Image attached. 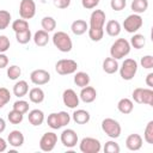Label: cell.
Here are the masks:
<instances>
[{"label": "cell", "instance_id": "obj_1", "mask_svg": "<svg viewBox=\"0 0 153 153\" xmlns=\"http://www.w3.org/2000/svg\"><path fill=\"white\" fill-rule=\"evenodd\" d=\"M130 43L126 39V38H117L110 48V56L116 59V60H121L123 57H126L129 53H130Z\"/></svg>", "mask_w": 153, "mask_h": 153}, {"label": "cell", "instance_id": "obj_2", "mask_svg": "<svg viewBox=\"0 0 153 153\" xmlns=\"http://www.w3.org/2000/svg\"><path fill=\"white\" fill-rule=\"evenodd\" d=\"M51 39H53V44L55 45V48H57V50H60L61 53H69L73 48L72 38L69 37L67 32L57 31L53 35Z\"/></svg>", "mask_w": 153, "mask_h": 153}, {"label": "cell", "instance_id": "obj_3", "mask_svg": "<svg viewBox=\"0 0 153 153\" xmlns=\"http://www.w3.org/2000/svg\"><path fill=\"white\" fill-rule=\"evenodd\" d=\"M71 122V115L66 111L51 112L47 117V123L51 129H60Z\"/></svg>", "mask_w": 153, "mask_h": 153}, {"label": "cell", "instance_id": "obj_4", "mask_svg": "<svg viewBox=\"0 0 153 153\" xmlns=\"http://www.w3.org/2000/svg\"><path fill=\"white\" fill-rule=\"evenodd\" d=\"M118 71H120V75L123 80H131L136 72H137V62L134 60V59H126L121 67H118Z\"/></svg>", "mask_w": 153, "mask_h": 153}, {"label": "cell", "instance_id": "obj_5", "mask_svg": "<svg viewBox=\"0 0 153 153\" xmlns=\"http://www.w3.org/2000/svg\"><path fill=\"white\" fill-rule=\"evenodd\" d=\"M131 97L135 103L137 104H147L153 106V90L151 87L143 88V87H137L133 91Z\"/></svg>", "mask_w": 153, "mask_h": 153}, {"label": "cell", "instance_id": "obj_6", "mask_svg": "<svg viewBox=\"0 0 153 153\" xmlns=\"http://www.w3.org/2000/svg\"><path fill=\"white\" fill-rule=\"evenodd\" d=\"M100 126H102V130H103L109 137H111V139H117V137H120L122 129H121V124H120L116 120L110 118V117L104 118V120L102 121V124H100Z\"/></svg>", "mask_w": 153, "mask_h": 153}, {"label": "cell", "instance_id": "obj_7", "mask_svg": "<svg viewBox=\"0 0 153 153\" xmlns=\"http://www.w3.org/2000/svg\"><path fill=\"white\" fill-rule=\"evenodd\" d=\"M76 69H78V63L72 59H61L55 65V71L60 75L73 74L76 72Z\"/></svg>", "mask_w": 153, "mask_h": 153}, {"label": "cell", "instance_id": "obj_8", "mask_svg": "<svg viewBox=\"0 0 153 153\" xmlns=\"http://www.w3.org/2000/svg\"><path fill=\"white\" fill-rule=\"evenodd\" d=\"M143 24V20L141 18L140 14H136V13H133V14H129L124 22H123V29L129 32V33H135L136 31H139L141 29Z\"/></svg>", "mask_w": 153, "mask_h": 153}, {"label": "cell", "instance_id": "obj_9", "mask_svg": "<svg viewBox=\"0 0 153 153\" xmlns=\"http://www.w3.org/2000/svg\"><path fill=\"white\" fill-rule=\"evenodd\" d=\"M79 148L82 153H99L102 149V145L98 139L94 137H84L79 143Z\"/></svg>", "mask_w": 153, "mask_h": 153}, {"label": "cell", "instance_id": "obj_10", "mask_svg": "<svg viewBox=\"0 0 153 153\" xmlns=\"http://www.w3.org/2000/svg\"><path fill=\"white\" fill-rule=\"evenodd\" d=\"M36 14V4L33 0H22L19 4V16L22 19H31Z\"/></svg>", "mask_w": 153, "mask_h": 153}, {"label": "cell", "instance_id": "obj_11", "mask_svg": "<svg viewBox=\"0 0 153 153\" xmlns=\"http://www.w3.org/2000/svg\"><path fill=\"white\" fill-rule=\"evenodd\" d=\"M57 143V135L54 131H47L42 135L39 140V148L43 152H50L55 148Z\"/></svg>", "mask_w": 153, "mask_h": 153}, {"label": "cell", "instance_id": "obj_12", "mask_svg": "<svg viewBox=\"0 0 153 153\" xmlns=\"http://www.w3.org/2000/svg\"><path fill=\"white\" fill-rule=\"evenodd\" d=\"M30 80L32 84L37 86L45 85L50 81V73L47 72L45 69H35L30 74Z\"/></svg>", "mask_w": 153, "mask_h": 153}, {"label": "cell", "instance_id": "obj_13", "mask_svg": "<svg viewBox=\"0 0 153 153\" xmlns=\"http://www.w3.org/2000/svg\"><path fill=\"white\" fill-rule=\"evenodd\" d=\"M105 12L102 10H94L90 16V26L91 29H104L105 24Z\"/></svg>", "mask_w": 153, "mask_h": 153}, {"label": "cell", "instance_id": "obj_14", "mask_svg": "<svg viewBox=\"0 0 153 153\" xmlns=\"http://www.w3.org/2000/svg\"><path fill=\"white\" fill-rule=\"evenodd\" d=\"M60 140L62 142V145L67 148H73L76 146L78 143V134L73 130V129H65L62 133H61V136H60Z\"/></svg>", "mask_w": 153, "mask_h": 153}, {"label": "cell", "instance_id": "obj_15", "mask_svg": "<svg viewBox=\"0 0 153 153\" xmlns=\"http://www.w3.org/2000/svg\"><path fill=\"white\" fill-rule=\"evenodd\" d=\"M62 100H63V104L69 109H75L79 105V96L72 88H67L63 91Z\"/></svg>", "mask_w": 153, "mask_h": 153}, {"label": "cell", "instance_id": "obj_16", "mask_svg": "<svg viewBox=\"0 0 153 153\" xmlns=\"http://www.w3.org/2000/svg\"><path fill=\"white\" fill-rule=\"evenodd\" d=\"M142 137L139 134H130L128 135V137L126 139V146L129 151H139L142 147Z\"/></svg>", "mask_w": 153, "mask_h": 153}, {"label": "cell", "instance_id": "obj_17", "mask_svg": "<svg viewBox=\"0 0 153 153\" xmlns=\"http://www.w3.org/2000/svg\"><path fill=\"white\" fill-rule=\"evenodd\" d=\"M79 98H80L84 103H92V102H94L96 98H97V91H96L94 87L87 85V86H85V87H81Z\"/></svg>", "mask_w": 153, "mask_h": 153}, {"label": "cell", "instance_id": "obj_18", "mask_svg": "<svg viewBox=\"0 0 153 153\" xmlns=\"http://www.w3.org/2000/svg\"><path fill=\"white\" fill-rule=\"evenodd\" d=\"M7 142L12 147H20L24 143V135L20 130H12L7 136Z\"/></svg>", "mask_w": 153, "mask_h": 153}, {"label": "cell", "instance_id": "obj_19", "mask_svg": "<svg viewBox=\"0 0 153 153\" xmlns=\"http://www.w3.org/2000/svg\"><path fill=\"white\" fill-rule=\"evenodd\" d=\"M27 120L33 127H38L44 122V112L39 109H33V110L29 111Z\"/></svg>", "mask_w": 153, "mask_h": 153}, {"label": "cell", "instance_id": "obj_20", "mask_svg": "<svg viewBox=\"0 0 153 153\" xmlns=\"http://www.w3.org/2000/svg\"><path fill=\"white\" fill-rule=\"evenodd\" d=\"M72 118L76 124H86V123H88V121L91 118V115L87 110L78 109L72 114Z\"/></svg>", "mask_w": 153, "mask_h": 153}, {"label": "cell", "instance_id": "obj_21", "mask_svg": "<svg viewBox=\"0 0 153 153\" xmlns=\"http://www.w3.org/2000/svg\"><path fill=\"white\" fill-rule=\"evenodd\" d=\"M88 30V24L84 19H76L71 25V31L75 36H81Z\"/></svg>", "mask_w": 153, "mask_h": 153}, {"label": "cell", "instance_id": "obj_22", "mask_svg": "<svg viewBox=\"0 0 153 153\" xmlns=\"http://www.w3.org/2000/svg\"><path fill=\"white\" fill-rule=\"evenodd\" d=\"M12 92L14 96H17L18 98H22L24 96L27 94L29 92V85L25 80H19L17 81L14 85H13V88H12Z\"/></svg>", "mask_w": 153, "mask_h": 153}, {"label": "cell", "instance_id": "obj_23", "mask_svg": "<svg viewBox=\"0 0 153 153\" xmlns=\"http://www.w3.org/2000/svg\"><path fill=\"white\" fill-rule=\"evenodd\" d=\"M121 30H122L121 24H120L117 20H115V19L109 20V22L106 23V25H105V32H106L109 36H111V37L118 36V35L121 33Z\"/></svg>", "mask_w": 153, "mask_h": 153}, {"label": "cell", "instance_id": "obj_24", "mask_svg": "<svg viewBox=\"0 0 153 153\" xmlns=\"http://www.w3.org/2000/svg\"><path fill=\"white\" fill-rule=\"evenodd\" d=\"M32 39L37 47H45L49 42V32L44 30H38L32 36Z\"/></svg>", "mask_w": 153, "mask_h": 153}, {"label": "cell", "instance_id": "obj_25", "mask_svg": "<svg viewBox=\"0 0 153 153\" xmlns=\"http://www.w3.org/2000/svg\"><path fill=\"white\" fill-rule=\"evenodd\" d=\"M118 62L116 59L114 57H106L104 61H103V71L106 73V74H114L118 71Z\"/></svg>", "mask_w": 153, "mask_h": 153}, {"label": "cell", "instance_id": "obj_26", "mask_svg": "<svg viewBox=\"0 0 153 153\" xmlns=\"http://www.w3.org/2000/svg\"><path fill=\"white\" fill-rule=\"evenodd\" d=\"M133 109H134V103H133V100L129 99V98H122V99H120L118 103H117V110H118L121 114H123V115L130 114V112L133 111Z\"/></svg>", "mask_w": 153, "mask_h": 153}, {"label": "cell", "instance_id": "obj_27", "mask_svg": "<svg viewBox=\"0 0 153 153\" xmlns=\"http://www.w3.org/2000/svg\"><path fill=\"white\" fill-rule=\"evenodd\" d=\"M44 91L41 87H33L29 91V99L35 104H41L44 100Z\"/></svg>", "mask_w": 153, "mask_h": 153}, {"label": "cell", "instance_id": "obj_28", "mask_svg": "<svg viewBox=\"0 0 153 153\" xmlns=\"http://www.w3.org/2000/svg\"><path fill=\"white\" fill-rule=\"evenodd\" d=\"M130 8L134 13L141 14L148 8V0H133L130 4Z\"/></svg>", "mask_w": 153, "mask_h": 153}, {"label": "cell", "instance_id": "obj_29", "mask_svg": "<svg viewBox=\"0 0 153 153\" xmlns=\"http://www.w3.org/2000/svg\"><path fill=\"white\" fill-rule=\"evenodd\" d=\"M90 75L86 72H76L74 74V84L79 87H85L90 84Z\"/></svg>", "mask_w": 153, "mask_h": 153}, {"label": "cell", "instance_id": "obj_30", "mask_svg": "<svg viewBox=\"0 0 153 153\" xmlns=\"http://www.w3.org/2000/svg\"><path fill=\"white\" fill-rule=\"evenodd\" d=\"M41 25H42V30H44V31H47V32H51V31H54L55 27H56V20H55L53 17L45 16V17L42 18Z\"/></svg>", "mask_w": 153, "mask_h": 153}, {"label": "cell", "instance_id": "obj_31", "mask_svg": "<svg viewBox=\"0 0 153 153\" xmlns=\"http://www.w3.org/2000/svg\"><path fill=\"white\" fill-rule=\"evenodd\" d=\"M129 43H130V47H134L135 49H141L146 44V38L141 33H134Z\"/></svg>", "mask_w": 153, "mask_h": 153}, {"label": "cell", "instance_id": "obj_32", "mask_svg": "<svg viewBox=\"0 0 153 153\" xmlns=\"http://www.w3.org/2000/svg\"><path fill=\"white\" fill-rule=\"evenodd\" d=\"M16 39H17V42L19 44H26V43H29L32 39V35H31L30 29H27L25 31H22V32H16Z\"/></svg>", "mask_w": 153, "mask_h": 153}, {"label": "cell", "instance_id": "obj_33", "mask_svg": "<svg viewBox=\"0 0 153 153\" xmlns=\"http://www.w3.org/2000/svg\"><path fill=\"white\" fill-rule=\"evenodd\" d=\"M7 120H8L10 123H12V124H19V123L23 122L24 115H23L22 112H19V111L12 109V110L8 112V115H7Z\"/></svg>", "mask_w": 153, "mask_h": 153}, {"label": "cell", "instance_id": "obj_34", "mask_svg": "<svg viewBox=\"0 0 153 153\" xmlns=\"http://www.w3.org/2000/svg\"><path fill=\"white\" fill-rule=\"evenodd\" d=\"M11 23V13L6 10H0V30L8 27Z\"/></svg>", "mask_w": 153, "mask_h": 153}, {"label": "cell", "instance_id": "obj_35", "mask_svg": "<svg viewBox=\"0 0 153 153\" xmlns=\"http://www.w3.org/2000/svg\"><path fill=\"white\" fill-rule=\"evenodd\" d=\"M29 29V23L25 19H16L12 23V30L14 32H22Z\"/></svg>", "mask_w": 153, "mask_h": 153}, {"label": "cell", "instance_id": "obj_36", "mask_svg": "<svg viewBox=\"0 0 153 153\" xmlns=\"http://www.w3.org/2000/svg\"><path fill=\"white\" fill-rule=\"evenodd\" d=\"M20 75H22V69L19 66L12 65V66L7 67V78L10 80H17Z\"/></svg>", "mask_w": 153, "mask_h": 153}, {"label": "cell", "instance_id": "obj_37", "mask_svg": "<svg viewBox=\"0 0 153 153\" xmlns=\"http://www.w3.org/2000/svg\"><path fill=\"white\" fill-rule=\"evenodd\" d=\"M87 32H88V37L93 42H99L104 36V29H91V27H88Z\"/></svg>", "mask_w": 153, "mask_h": 153}, {"label": "cell", "instance_id": "obj_38", "mask_svg": "<svg viewBox=\"0 0 153 153\" xmlns=\"http://www.w3.org/2000/svg\"><path fill=\"white\" fill-rule=\"evenodd\" d=\"M143 139L147 143L153 145V121H149L145 128V134H143Z\"/></svg>", "mask_w": 153, "mask_h": 153}, {"label": "cell", "instance_id": "obj_39", "mask_svg": "<svg viewBox=\"0 0 153 153\" xmlns=\"http://www.w3.org/2000/svg\"><path fill=\"white\" fill-rule=\"evenodd\" d=\"M13 109L22 112L23 115L26 114L29 111V103L26 100H23V99H19V100H16L13 103Z\"/></svg>", "mask_w": 153, "mask_h": 153}, {"label": "cell", "instance_id": "obj_40", "mask_svg": "<svg viewBox=\"0 0 153 153\" xmlns=\"http://www.w3.org/2000/svg\"><path fill=\"white\" fill-rule=\"evenodd\" d=\"M11 100V93L6 87H0V109Z\"/></svg>", "mask_w": 153, "mask_h": 153}, {"label": "cell", "instance_id": "obj_41", "mask_svg": "<svg viewBox=\"0 0 153 153\" xmlns=\"http://www.w3.org/2000/svg\"><path fill=\"white\" fill-rule=\"evenodd\" d=\"M120 151H121V148L116 141L110 140V141L105 142V145H104V152L105 153H120Z\"/></svg>", "mask_w": 153, "mask_h": 153}, {"label": "cell", "instance_id": "obj_42", "mask_svg": "<svg viewBox=\"0 0 153 153\" xmlns=\"http://www.w3.org/2000/svg\"><path fill=\"white\" fill-rule=\"evenodd\" d=\"M140 63H141V66L145 69L153 68V56L152 55H145V56H142L141 60H140Z\"/></svg>", "mask_w": 153, "mask_h": 153}, {"label": "cell", "instance_id": "obj_43", "mask_svg": "<svg viewBox=\"0 0 153 153\" xmlns=\"http://www.w3.org/2000/svg\"><path fill=\"white\" fill-rule=\"evenodd\" d=\"M127 5V0H110V6L114 11H122Z\"/></svg>", "mask_w": 153, "mask_h": 153}, {"label": "cell", "instance_id": "obj_44", "mask_svg": "<svg viewBox=\"0 0 153 153\" xmlns=\"http://www.w3.org/2000/svg\"><path fill=\"white\" fill-rule=\"evenodd\" d=\"M10 45H11V42L8 37L5 35H0V53H6L10 49Z\"/></svg>", "mask_w": 153, "mask_h": 153}, {"label": "cell", "instance_id": "obj_45", "mask_svg": "<svg viewBox=\"0 0 153 153\" xmlns=\"http://www.w3.org/2000/svg\"><path fill=\"white\" fill-rule=\"evenodd\" d=\"M53 4L55 7H57L60 10H65V8L69 7L71 0H53Z\"/></svg>", "mask_w": 153, "mask_h": 153}, {"label": "cell", "instance_id": "obj_46", "mask_svg": "<svg viewBox=\"0 0 153 153\" xmlns=\"http://www.w3.org/2000/svg\"><path fill=\"white\" fill-rule=\"evenodd\" d=\"M99 4V0H81V5L86 10H92Z\"/></svg>", "mask_w": 153, "mask_h": 153}, {"label": "cell", "instance_id": "obj_47", "mask_svg": "<svg viewBox=\"0 0 153 153\" xmlns=\"http://www.w3.org/2000/svg\"><path fill=\"white\" fill-rule=\"evenodd\" d=\"M7 65H8L7 55H5V53H0V69L7 67Z\"/></svg>", "mask_w": 153, "mask_h": 153}, {"label": "cell", "instance_id": "obj_48", "mask_svg": "<svg viewBox=\"0 0 153 153\" xmlns=\"http://www.w3.org/2000/svg\"><path fill=\"white\" fill-rule=\"evenodd\" d=\"M146 85L148 87H153V73H148L146 76Z\"/></svg>", "mask_w": 153, "mask_h": 153}, {"label": "cell", "instance_id": "obj_49", "mask_svg": "<svg viewBox=\"0 0 153 153\" xmlns=\"http://www.w3.org/2000/svg\"><path fill=\"white\" fill-rule=\"evenodd\" d=\"M6 148H7V142L2 137H0V153L1 152H5Z\"/></svg>", "mask_w": 153, "mask_h": 153}, {"label": "cell", "instance_id": "obj_50", "mask_svg": "<svg viewBox=\"0 0 153 153\" xmlns=\"http://www.w3.org/2000/svg\"><path fill=\"white\" fill-rule=\"evenodd\" d=\"M5 129H6V122H5V120H4L2 117H0V134H1Z\"/></svg>", "mask_w": 153, "mask_h": 153}]
</instances>
